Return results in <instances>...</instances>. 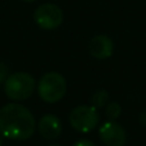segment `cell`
I'll return each instance as SVG.
<instances>
[{"label":"cell","mask_w":146,"mask_h":146,"mask_svg":"<svg viewBox=\"0 0 146 146\" xmlns=\"http://www.w3.org/2000/svg\"><path fill=\"white\" fill-rule=\"evenodd\" d=\"M36 121L32 111L17 103H10L0 109V135L8 140L26 141L32 137Z\"/></svg>","instance_id":"obj_1"},{"label":"cell","mask_w":146,"mask_h":146,"mask_svg":"<svg viewBox=\"0 0 146 146\" xmlns=\"http://www.w3.org/2000/svg\"><path fill=\"white\" fill-rule=\"evenodd\" d=\"M36 87L35 78L27 72H15L8 76L4 82L5 95L14 101L27 100Z\"/></svg>","instance_id":"obj_2"},{"label":"cell","mask_w":146,"mask_h":146,"mask_svg":"<svg viewBox=\"0 0 146 146\" xmlns=\"http://www.w3.org/2000/svg\"><path fill=\"white\" fill-rule=\"evenodd\" d=\"M37 92L41 100L45 103H58L64 98L67 92L66 78L58 72L45 73L37 85Z\"/></svg>","instance_id":"obj_3"},{"label":"cell","mask_w":146,"mask_h":146,"mask_svg":"<svg viewBox=\"0 0 146 146\" xmlns=\"http://www.w3.org/2000/svg\"><path fill=\"white\" fill-rule=\"evenodd\" d=\"M100 122V114L92 105H78L69 113V123L77 132L88 133Z\"/></svg>","instance_id":"obj_4"},{"label":"cell","mask_w":146,"mask_h":146,"mask_svg":"<svg viewBox=\"0 0 146 146\" xmlns=\"http://www.w3.org/2000/svg\"><path fill=\"white\" fill-rule=\"evenodd\" d=\"M33 19L40 28L51 31L58 28L63 23V12L58 5L53 3L42 4L35 10Z\"/></svg>","instance_id":"obj_5"},{"label":"cell","mask_w":146,"mask_h":146,"mask_svg":"<svg viewBox=\"0 0 146 146\" xmlns=\"http://www.w3.org/2000/svg\"><path fill=\"white\" fill-rule=\"evenodd\" d=\"M99 136L105 146H124L127 140L124 128L115 121H108L101 124Z\"/></svg>","instance_id":"obj_6"},{"label":"cell","mask_w":146,"mask_h":146,"mask_svg":"<svg viewBox=\"0 0 146 146\" xmlns=\"http://www.w3.org/2000/svg\"><path fill=\"white\" fill-rule=\"evenodd\" d=\"M114 51V42L109 36L106 35H98L91 38L88 44V53L92 58L104 60L111 56Z\"/></svg>","instance_id":"obj_7"},{"label":"cell","mask_w":146,"mask_h":146,"mask_svg":"<svg viewBox=\"0 0 146 146\" xmlns=\"http://www.w3.org/2000/svg\"><path fill=\"white\" fill-rule=\"evenodd\" d=\"M36 127L45 140H56L60 137L63 132L60 119L54 114H45L44 117H41Z\"/></svg>","instance_id":"obj_8"},{"label":"cell","mask_w":146,"mask_h":146,"mask_svg":"<svg viewBox=\"0 0 146 146\" xmlns=\"http://www.w3.org/2000/svg\"><path fill=\"white\" fill-rule=\"evenodd\" d=\"M91 105L96 109H104L108 105L109 101V92L106 90H98L91 96Z\"/></svg>","instance_id":"obj_9"},{"label":"cell","mask_w":146,"mask_h":146,"mask_svg":"<svg viewBox=\"0 0 146 146\" xmlns=\"http://www.w3.org/2000/svg\"><path fill=\"white\" fill-rule=\"evenodd\" d=\"M122 114V108L118 103H109L105 106V115L108 117L109 121H115L119 118V115Z\"/></svg>","instance_id":"obj_10"},{"label":"cell","mask_w":146,"mask_h":146,"mask_svg":"<svg viewBox=\"0 0 146 146\" xmlns=\"http://www.w3.org/2000/svg\"><path fill=\"white\" fill-rule=\"evenodd\" d=\"M9 76V69H8V66L5 64V62L0 60V85L5 82V80Z\"/></svg>","instance_id":"obj_11"},{"label":"cell","mask_w":146,"mask_h":146,"mask_svg":"<svg viewBox=\"0 0 146 146\" xmlns=\"http://www.w3.org/2000/svg\"><path fill=\"white\" fill-rule=\"evenodd\" d=\"M73 146H96L94 144L91 140H87V139H82V140H78V141H76Z\"/></svg>","instance_id":"obj_12"},{"label":"cell","mask_w":146,"mask_h":146,"mask_svg":"<svg viewBox=\"0 0 146 146\" xmlns=\"http://www.w3.org/2000/svg\"><path fill=\"white\" fill-rule=\"evenodd\" d=\"M140 123H141L144 127H146V110L140 114Z\"/></svg>","instance_id":"obj_13"},{"label":"cell","mask_w":146,"mask_h":146,"mask_svg":"<svg viewBox=\"0 0 146 146\" xmlns=\"http://www.w3.org/2000/svg\"><path fill=\"white\" fill-rule=\"evenodd\" d=\"M22 1H26V3H33V1H36V0H22Z\"/></svg>","instance_id":"obj_14"},{"label":"cell","mask_w":146,"mask_h":146,"mask_svg":"<svg viewBox=\"0 0 146 146\" xmlns=\"http://www.w3.org/2000/svg\"><path fill=\"white\" fill-rule=\"evenodd\" d=\"M0 146H3V141H1V137H0Z\"/></svg>","instance_id":"obj_15"},{"label":"cell","mask_w":146,"mask_h":146,"mask_svg":"<svg viewBox=\"0 0 146 146\" xmlns=\"http://www.w3.org/2000/svg\"><path fill=\"white\" fill-rule=\"evenodd\" d=\"M50 146H60V145H50Z\"/></svg>","instance_id":"obj_16"}]
</instances>
